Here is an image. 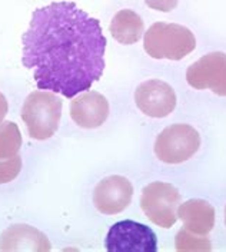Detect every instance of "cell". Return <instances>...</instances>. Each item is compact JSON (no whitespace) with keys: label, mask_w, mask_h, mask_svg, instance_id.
I'll return each instance as SVG.
<instances>
[{"label":"cell","mask_w":226,"mask_h":252,"mask_svg":"<svg viewBox=\"0 0 226 252\" xmlns=\"http://www.w3.org/2000/svg\"><path fill=\"white\" fill-rule=\"evenodd\" d=\"M62 118V100L50 92H33L22 108V119L30 138L46 141L52 138Z\"/></svg>","instance_id":"cell-3"},{"label":"cell","mask_w":226,"mask_h":252,"mask_svg":"<svg viewBox=\"0 0 226 252\" xmlns=\"http://www.w3.org/2000/svg\"><path fill=\"white\" fill-rule=\"evenodd\" d=\"M109 252H156V234L143 223L135 220L116 222L106 235Z\"/></svg>","instance_id":"cell-6"},{"label":"cell","mask_w":226,"mask_h":252,"mask_svg":"<svg viewBox=\"0 0 226 252\" xmlns=\"http://www.w3.org/2000/svg\"><path fill=\"white\" fill-rule=\"evenodd\" d=\"M133 187L129 179L120 175H112L102 179L93 190V204L105 215H116L129 206Z\"/></svg>","instance_id":"cell-9"},{"label":"cell","mask_w":226,"mask_h":252,"mask_svg":"<svg viewBox=\"0 0 226 252\" xmlns=\"http://www.w3.org/2000/svg\"><path fill=\"white\" fill-rule=\"evenodd\" d=\"M175 245L178 251H210V241L206 235H196L188 229H182L176 234Z\"/></svg>","instance_id":"cell-15"},{"label":"cell","mask_w":226,"mask_h":252,"mask_svg":"<svg viewBox=\"0 0 226 252\" xmlns=\"http://www.w3.org/2000/svg\"><path fill=\"white\" fill-rule=\"evenodd\" d=\"M7 109H9V103L4 97V94L0 92V122L4 119V116L7 115Z\"/></svg>","instance_id":"cell-18"},{"label":"cell","mask_w":226,"mask_h":252,"mask_svg":"<svg viewBox=\"0 0 226 252\" xmlns=\"http://www.w3.org/2000/svg\"><path fill=\"white\" fill-rule=\"evenodd\" d=\"M188 83L199 91L209 89L218 96H226V55L210 52L186 70Z\"/></svg>","instance_id":"cell-7"},{"label":"cell","mask_w":226,"mask_h":252,"mask_svg":"<svg viewBox=\"0 0 226 252\" xmlns=\"http://www.w3.org/2000/svg\"><path fill=\"white\" fill-rule=\"evenodd\" d=\"M70 116L73 122L83 129L102 126L109 116V102L97 92H85L70 103Z\"/></svg>","instance_id":"cell-10"},{"label":"cell","mask_w":226,"mask_h":252,"mask_svg":"<svg viewBox=\"0 0 226 252\" xmlns=\"http://www.w3.org/2000/svg\"><path fill=\"white\" fill-rule=\"evenodd\" d=\"M145 3L150 9H155V10L166 13V12L173 10L178 6L179 0H145Z\"/></svg>","instance_id":"cell-17"},{"label":"cell","mask_w":226,"mask_h":252,"mask_svg":"<svg viewBox=\"0 0 226 252\" xmlns=\"http://www.w3.org/2000/svg\"><path fill=\"white\" fill-rule=\"evenodd\" d=\"M0 250H33V251H49L50 244L48 238L39 232L36 228L28 225L10 226L0 239Z\"/></svg>","instance_id":"cell-12"},{"label":"cell","mask_w":226,"mask_h":252,"mask_svg":"<svg viewBox=\"0 0 226 252\" xmlns=\"http://www.w3.org/2000/svg\"><path fill=\"white\" fill-rule=\"evenodd\" d=\"M106 37L100 22L73 1H55L33 12L22 37V63L40 91L72 99L103 75Z\"/></svg>","instance_id":"cell-1"},{"label":"cell","mask_w":226,"mask_h":252,"mask_svg":"<svg viewBox=\"0 0 226 252\" xmlns=\"http://www.w3.org/2000/svg\"><path fill=\"white\" fill-rule=\"evenodd\" d=\"M111 33L113 39H116L122 45H133L143 34V20L136 12L125 9L117 12L111 23Z\"/></svg>","instance_id":"cell-13"},{"label":"cell","mask_w":226,"mask_h":252,"mask_svg":"<svg viewBox=\"0 0 226 252\" xmlns=\"http://www.w3.org/2000/svg\"><path fill=\"white\" fill-rule=\"evenodd\" d=\"M22 171V158L16 157L10 159H0V184H7L16 179Z\"/></svg>","instance_id":"cell-16"},{"label":"cell","mask_w":226,"mask_h":252,"mask_svg":"<svg viewBox=\"0 0 226 252\" xmlns=\"http://www.w3.org/2000/svg\"><path fill=\"white\" fill-rule=\"evenodd\" d=\"M22 148V133L15 122H0V159L19 155Z\"/></svg>","instance_id":"cell-14"},{"label":"cell","mask_w":226,"mask_h":252,"mask_svg":"<svg viewBox=\"0 0 226 252\" xmlns=\"http://www.w3.org/2000/svg\"><path fill=\"white\" fill-rule=\"evenodd\" d=\"M135 102L147 116L165 118L176 108V94L166 82L150 79L136 88Z\"/></svg>","instance_id":"cell-8"},{"label":"cell","mask_w":226,"mask_h":252,"mask_svg":"<svg viewBox=\"0 0 226 252\" xmlns=\"http://www.w3.org/2000/svg\"><path fill=\"white\" fill-rule=\"evenodd\" d=\"M178 218L185 229L196 235H208L215 225V209L203 199H191L179 205Z\"/></svg>","instance_id":"cell-11"},{"label":"cell","mask_w":226,"mask_h":252,"mask_svg":"<svg viewBox=\"0 0 226 252\" xmlns=\"http://www.w3.org/2000/svg\"><path fill=\"white\" fill-rule=\"evenodd\" d=\"M143 47L155 59L180 61L196 47L195 34L185 26L175 23H153L145 33Z\"/></svg>","instance_id":"cell-2"},{"label":"cell","mask_w":226,"mask_h":252,"mask_svg":"<svg viewBox=\"0 0 226 252\" xmlns=\"http://www.w3.org/2000/svg\"><path fill=\"white\" fill-rule=\"evenodd\" d=\"M179 205L180 193L168 182H153L142 190L141 206L149 220L158 226L170 228L176 223Z\"/></svg>","instance_id":"cell-5"},{"label":"cell","mask_w":226,"mask_h":252,"mask_svg":"<svg viewBox=\"0 0 226 252\" xmlns=\"http://www.w3.org/2000/svg\"><path fill=\"white\" fill-rule=\"evenodd\" d=\"M200 146V136L194 126L175 124L168 126L158 135L155 154L165 163L176 165L194 157Z\"/></svg>","instance_id":"cell-4"},{"label":"cell","mask_w":226,"mask_h":252,"mask_svg":"<svg viewBox=\"0 0 226 252\" xmlns=\"http://www.w3.org/2000/svg\"><path fill=\"white\" fill-rule=\"evenodd\" d=\"M225 222H226V209H225Z\"/></svg>","instance_id":"cell-19"}]
</instances>
